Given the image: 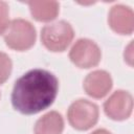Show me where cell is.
<instances>
[{"label":"cell","mask_w":134,"mask_h":134,"mask_svg":"<svg viewBox=\"0 0 134 134\" xmlns=\"http://www.w3.org/2000/svg\"><path fill=\"white\" fill-rule=\"evenodd\" d=\"M58 89L59 81L54 74L45 69H31L16 81L12 104L22 114H36L52 105Z\"/></svg>","instance_id":"cell-1"},{"label":"cell","mask_w":134,"mask_h":134,"mask_svg":"<svg viewBox=\"0 0 134 134\" xmlns=\"http://www.w3.org/2000/svg\"><path fill=\"white\" fill-rule=\"evenodd\" d=\"M3 36L5 44L18 51H24L32 47L37 38L36 28L24 19H15L9 22Z\"/></svg>","instance_id":"cell-2"},{"label":"cell","mask_w":134,"mask_h":134,"mask_svg":"<svg viewBox=\"0 0 134 134\" xmlns=\"http://www.w3.org/2000/svg\"><path fill=\"white\" fill-rule=\"evenodd\" d=\"M74 31L70 23L61 20L48 24L42 28L41 41L43 45L50 51H64L72 42Z\"/></svg>","instance_id":"cell-3"},{"label":"cell","mask_w":134,"mask_h":134,"mask_svg":"<svg viewBox=\"0 0 134 134\" xmlns=\"http://www.w3.org/2000/svg\"><path fill=\"white\" fill-rule=\"evenodd\" d=\"M68 121L76 130L86 131L98 120V107L87 99L73 102L68 109Z\"/></svg>","instance_id":"cell-4"},{"label":"cell","mask_w":134,"mask_h":134,"mask_svg":"<svg viewBox=\"0 0 134 134\" xmlns=\"http://www.w3.org/2000/svg\"><path fill=\"white\" fill-rule=\"evenodd\" d=\"M71 62L80 68H91L96 66L102 58L97 44L89 39H79L70 49Z\"/></svg>","instance_id":"cell-5"},{"label":"cell","mask_w":134,"mask_h":134,"mask_svg":"<svg viewBox=\"0 0 134 134\" xmlns=\"http://www.w3.org/2000/svg\"><path fill=\"white\" fill-rule=\"evenodd\" d=\"M133 109V98L128 91L117 90L105 102L104 110L107 116L114 120H124L130 117Z\"/></svg>","instance_id":"cell-6"},{"label":"cell","mask_w":134,"mask_h":134,"mask_svg":"<svg viewBox=\"0 0 134 134\" xmlns=\"http://www.w3.org/2000/svg\"><path fill=\"white\" fill-rule=\"evenodd\" d=\"M108 22L115 32L120 35H131L134 29L133 10L121 4L114 5L109 13Z\"/></svg>","instance_id":"cell-7"},{"label":"cell","mask_w":134,"mask_h":134,"mask_svg":"<svg viewBox=\"0 0 134 134\" xmlns=\"http://www.w3.org/2000/svg\"><path fill=\"white\" fill-rule=\"evenodd\" d=\"M112 88L111 75L105 70L90 72L84 81V89L88 95L94 98H102Z\"/></svg>","instance_id":"cell-8"},{"label":"cell","mask_w":134,"mask_h":134,"mask_svg":"<svg viewBox=\"0 0 134 134\" xmlns=\"http://www.w3.org/2000/svg\"><path fill=\"white\" fill-rule=\"evenodd\" d=\"M64 119L57 111H50L40 117L35 125V134H62Z\"/></svg>","instance_id":"cell-9"},{"label":"cell","mask_w":134,"mask_h":134,"mask_svg":"<svg viewBox=\"0 0 134 134\" xmlns=\"http://www.w3.org/2000/svg\"><path fill=\"white\" fill-rule=\"evenodd\" d=\"M28 6L32 17L40 22H49L55 19L60 8L57 1H30Z\"/></svg>","instance_id":"cell-10"},{"label":"cell","mask_w":134,"mask_h":134,"mask_svg":"<svg viewBox=\"0 0 134 134\" xmlns=\"http://www.w3.org/2000/svg\"><path fill=\"white\" fill-rule=\"evenodd\" d=\"M13 63L9 57L4 53L0 52V84H3L10 75Z\"/></svg>","instance_id":"cell-11"},{"label":"cell","mask_w":134,"mask_h":134,"mask_svg":"<svg viewBox=\"0 0 134 134\" xmlns=\"http://www.w3.org/2000/svg\"><path fill=\"white\" fill-rule=\"evenodd\" d=\"M8 5L4 1H0V34H3L9 24L8 21Z\"/></svg>","instance_id":"cell-12"},{"label":"cell","mask_w":134,"mask_h":134,"mask_svg":"<svg viewBox=\"0 0 134 134\" xmlns=\"http://www.w3.org/2000/svg\"><path fill=\"white\" fill-rule=\"evenodd\" d=\"M91 134H111V133L106 129H97L94 132H92Z\"/></svg>","instance_id":"cell-13"}]
</instances>
